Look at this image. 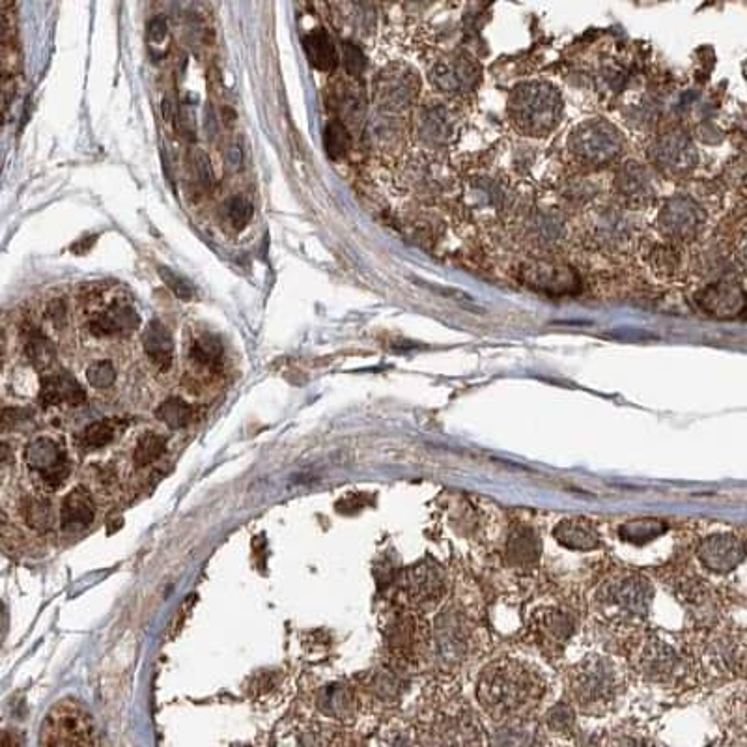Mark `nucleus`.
<instances>
[{
  "label": "nucleus",
  "instance_id": "obj_1",
  "mask_svg": "<svg viewBox=\"0 0 747 747\" xmlns=\"http://www.w3.org/2000/svg\"><path fill=\"white\" fill-rule=\"evenodd\" d=\"M475 693L490 718L507 723L529 719L548 693V680L533 663L501 658L482 667Z\"/></svg>",
  "mask_w": 747,
  "mask_h": 747
},
{
  "label": "nucleus",
  "instance_id": "obj_2",
  "mask_svg": "<svg viewBox=\"0 0 747 747\" xmlns=\"http://www.w3.org/2000/svg\"><path fill=\"white\" fill-rule=\"evenodd\" d=\"M654 585L647 576L619 570L607 576L592 596V613L611 630H639L649 621Z\"/></svg>",
  "mask_w": 747,
  "mask_h": 747
},
{
  "label": "nucleus",
  "instance_id": "obj_3",
  "mask_svg": "<svg viewBox=\"0 0 747 747\" xmlns=\"http://www.w3.org/2000/svg\"><path fill=\"white\" fill-rule=\"evenodd\" d=\"M626 667L617 658L591 652L574 663L566 675L570 703L583 712H604L626 690Z\"/></svg>",
  "mask_w": 747,
  "mask_h": 747
},
{
  "label": "nucleus",
  "instance_id": "obj_4",
  "mask_svg": "<svg viewBox=\"0 0 747 747\" xmlns=\"http://www.w3.org/2000/svg\"><path fill=\"white\" fill-rule=\"evenodd\" d=\"M563 103L555 88L544 83H525L510 96V116L523 131L544 135L559 124Z\"/></svg>",
  "mask_w": 747,
  "mask_h": 747
},
{
  "label": "nucleus",
  "instance_id": "obj_5",
  "mask_svg": "<svg viewBox=\"0 0 747 747\" xmlns=\"http://www.w3.org/2000/svg\"><path fill=\"white\" fill-rule=\"evenodd\" d=\"M434 740L437 747H477L479 744L477 719L460 693H439Z\"/></svg>",
  "mask_w": 747,
  "mask_h": 747
},
{
  "label": "nucleus",
  "instance_id": "obj_6",
  "mask_svg": "<svg viewBox=\"0 0 747 747\" xmlns=\"http://www.w3.org/2000/svg\"><path fill=\"white\" fill-rule=\"evenodd\" d=\"M635 673L647 682H677L686 671V658L675 643L662 635L647 634L634 650Z\"/></svg>",
  "mask_w": 747,
  "mask_h": 747
},
{
  "label": "nucleus",
  "instance_id": "obj_7",
  "mask_svg": "<svg viewBox=\"0 0 747 747\" xmlns=\"http://www.w3.org/2000/svg\"><path fill=\"white\" fill-rule=\"evenodd\" d=\"M578 619L572 611L561 606L536 607L529 619V635L544 656H561L570 639L576 634Z\"/></svg>",
  "mask_w": 747,
  "mask_h": 747
},
{
  "label": "nucleus",
  "instance_id": "obj_8",
  "mask_svg": "<svg viewBox=\"0 0 747 747\" xmlns=\"http://www.w3.org/2000/svg\"><path fill=\"white\" fill-rule=\"evenodd\" d=\"M477 628L460 607L445 609L436 624V650L439 660L449 667H460L469 658Z\"/></svg>",
  "mask_w": 747,
  "mask_h": 747
},
{
  "label": "nucleus",
  "instance_id": "obj_9",
  "mask_svg": "<svg viewBox=\"0 0 747 747\" xmlns=\"http://www.w3.org/2000/svg\"><path fill=\"white\" fill-rule=\"evenodd\" d=\"M383 634L387 641V649L391 650V654L398 662L406 665L419 662L430 641L428 624L421 615L409 609L395 611L389 617Z\"/></svg>",
  "mask_w": 747,
  "mask_h": 747
},
{
  "label": "nucleus",
  "instance_id": "obj_10",
  "mask_svg": "<svg viewBox=\"0 0 747 747\" xmlns=\"http://www.w3.org/2000/svg\"><path fill=\"white\" fill-rule=\"evenodd\" d=\"M622 137L617 127L591 120L574 129L570 152L585 165H606L621 154Z\"/></svg>",
  "mask_w": 747,
  "mask_h": 747
},
{
  "label": "nucleus",
  "instance_id": "obj_11",
  "mask_svg": "<svg viewBox=\"0 0 747 747\" xmlns=\"http://www.w3.org/2000/svg\"><path fill=\"white\" fill-rule=\"evenodd\" d=\"M419 96V79L408 66H389L374 83V103L380 116L408 111Z\"/></svg>",
  "mask_w": 747,
  "mask_h": 747
},
{
  "label": "nucleus",
  "instance_id": "obj_12",
  "mask_svg": "<svg viewBox=\"0 0 747 747\" xmlns=\"http://www.w3.org/2000/svg\"><path fill=\"white\" fill-rule=\"evenodd\" d=\"M402 591L413 609H432L439 606L449 592L447 574L436 561L426 559L423 563L409 568Z\"/></svg>",
  "mask_w": 747,
  "mask_h": 747
},
{
  "label": "nucleus",
  "instance_id": "obj_13",
  "mask_svg": "<svg viewBox=\"0 0 747 747\" xmlns=\"http://www.w3.org/2000/svg\"><path fill=\"white\" fill-rule=\"evenodd\" d=\"M25 462L51 490L58 488L70 473L66 451L53 437L32 439L25 449Z\"/></svg>",
  "mask_w": 747,
  "mask_h": 747
},
{
  "label": "nucleus",
  "instance_id": "obj_14",
  "mask_svg": "<svg viewBox=\"0 0 747 747\" xmlns=\"http://www.w3.org/2000/svg\"><path fill=\"white\" fill-rule=\"evenodd\" d=\"M746 553V542L734 533H712L695 548L697 561L712 574L733 572L746 559Z\"/></svg>",
  "mask_w": 747,
  "mask_h": 747
},
{
  "label": "nucleus",
  "instance_id": "obj_15",
  "mask_svg": "<svg viewBox=\"0 0 747 747\" xmlns=\"http://www.w3.org/2000/svg\"><path fill=\"white\" fill-rule=\"evenodd\" d=\"M703 219L701 208L688 197L671 198L660 213L663 232L675 240H691L697 236Z\"/></svg>",
  "mask_w": 747,
  "mask_h": 747
},
{
  "label": "nucleus",
  "instance_id": "obj_16",
  "mask_svg": "<svg viewBox=\"0 0 747 747\" xmlns=\"http://www.w3.org/2000/svg\"><path fill=\"white\" fill-rule=\"evenodd\" d=\"M86 327L99 339L124 337L139 327V312L127 299H114L105 311L96 312Z\"/></svg>",
  "mask_w": 747,
  "mask_h": 747
},
{
  "label": "nucleus",
  "instance_id": "obj_17",
  "mask_svg": "<svg viewBox=\"0 0 747 747\" xmlns=\"http://www.w3.org/2000/svg\"><path fill=\"white\" fill-rule=\"evenodd\" d=\"M477 64L467 57H452L437 62L430 71V81L439 92L464 94L479 83Z\"/></svg>",
  "mask_w": 747,
  "mask_h": 747
},
{
  "label": "nucleus",
  "instance_id": "obj_18",
  "mask_svg": "<svg viewBox=\"0 0 747 747\" xmlns=\"http://www.w3.org/2000/svg\"><path fill=\"white\" fill-rule=\"evenodd\" d=\"M656 163L669 172H686L695 165V148L682 133H669L654 146Z\"/></svg>",
  "mask_w": 747,
  "mask_h": 747
},
{
  "label": "nucleus",
  "instance_id": "obj_19",
  "mask_svg": "<svg viewBox=\"0 0 747 747\" xmlns=\"http://www.w3.org/2000/svg\"><path fill=\"white\" fill-rule=\"evenodd\" d=\"M553 538L568 550L592 551L602 546L598 529L583 518H564L555 525Z\"/></svg>",
  "mask_w": 747,
  "mask_h": 747
},
{
  "label": "nucleus",
  "instance_id": "obj_20",
  "mask_svg": "<svg viewBox=\"0 0 747 747\" xmlns=\"http://www.w3.org/2000/svg\"><path fill=\"white\" fill-rule=\"evenodd\" d=\"M85 400L83 387L70 374H49L42 380L40 402L43 406H79Z\"/></svg>",
  "mask_w": 747,
  "mask_h": 747
},
{
  "label": "nucleus",
  "instance_id": "obj_21",
  "mask_svg": "<svg viewBox=\"0 0 747 747\" xmlns=\"http://www.w3.org/2000/svg\"><path fill=\"white\" fill-rule=\"evenodd\" d=\"M529 286L550 294H568L578 286L576 273L557 264H538L527 271Z\"/></svg>",
  "mask_w": 747,
  "mask_h": 747
},
{
  "label": "nucleus",
  "instance_id": "obj_22",
  "mask_svg": "<svg viewBox=\"0 0 747 747\" xmlns=\"http://www.w3.org/2000/svg\"><path fill=\"white\" fill-rule=\"evenodd\" d=\"M701 303L706 311L712 312L714 316L731 318L746 309V294L738 286L723 282L705 290Z\"/></svg>",
  "mask_w": 747,
  "mask_h": 747
},
{
  "label": "nucleus",
  "instance_id": "obj_23",
  "mask_svg": "<svg viewBox=\"0 0 747 747\" xmlns=\"http://www.w3.org/2000/svg\"><path fill=\"white\" fill-rule=\"evenodd\" d=\"M96 507L83 486L71 490L60 507V525L66 531H81L94 522Z\"/></svg>",
  "mask_w": 747,
  "mask_h": 747
},
{
  "label": "nucleus",
  "instance_id": "obj_24",
  "mask_svg": "<svg viewBox=\"0 0 747 747\" xmlns=\"http://www.w3.org/2000/svg\"><path fill=\"white\" fill-rule=\"evenodd\" d=\"M142 346L148 359L159 370H169L174 361V340L170 337L169 329L161 322H150L142 333Z\"/></svg>",
  "mask_w": 747,
  "mask_h": 747
},
{
  "label": "nucleus",
  "instance_id": "obj_25",
  "mask_svg": "<svg viewBox=\"0 0 747 747\" xmlns=\"http://www.w3.org/2000/svg\"><path fill=\"white\" fill-rule=\"evenodd\" d=\"M303 49L316 70L331 73L339 66V53L333 38L324 29L311 30L303 38Z\"/></svg>",
  "mask_w": 747,
  "mask_h": 747
},
{
  "label": "nucleus",
  "instance_id": "obj_26",
  "mask_svg": "<svg viewBox=\"0 0 747 747\" xmlns=\"http://www.w3.org/2000/svg\"><path fill=\"white\" fill-rule=\"evenodd\" d=\"M492 747H538V729L529 719L501 723L492 736Z\"/></svg>",
  "mask_w": 747,
  "mask_h": 747
},
{
  "label": "nucleus",
  "instance_id": "obj_27",
  "mask_svg": "<svg viewBox=\"0 0 747 747\" xmlns=\"http://www.w3.org/2000/svg\"><path fill=\"white\" fill-rule=\"evenodd\" d=\"M419 135L428 144H443L451 135V118L439 103L426 105L419 116Z\"/></svg>",
  "mask_w": 747,
  "mask_h": 747
},
{
  "label": "nucleus",
  "instance_id": "obj_28",
  "mask_svg": "<svg viewBox=\"0 0 747 747\" xmlns=\"http://www.w3.org/2000/svg\"><path fill=\"white\" fill-rule=\"evenodd\" d=\"M617 185L622 197L630 202H641L652 195L649 172L639 163H626L617 176Z\"/></svg>",
  "mask_w": 747,
  "mask_h": 747
},
{
  "label": "nucleus",
  "instance_id": "obj_29",
  "mask_svg": "<svg viewBox=\"0 0 747 747\" xmlns=\"http://www.w3.org/2000/svg\"><path fill=\"white\" fill-rule=\"evenodd\" d=\"M538 538L531 529H527L525 525L514 529V533L508 538L507 557L512 561V564H531L535 563L538 559Z\"/></svg>",
  "mask_w": 747,
  "mask_h": 747
},
{
  "label": "nucleus",
  "instance_id": "obj_30",
  "mask_svg": "<svg viewBox=\"0 0 747 747\" xmlns=\"http://www.w3.org/2000/svg\"><path fill=\"white\" fill-rule=\"evenodd\" d=\"M25 352L29 355L30 363L40 370L53 367L57 359V352L51 340L32 325L25 329Z\"/></svg>",
  "mask_w": 747,
  "mask_h": 747
},
{
  "label": "nucleus",
  "instance_id": "obj_31",
  "mask_svg": "<svg viewBox=\"0 0 747 747\" xmlns=\"http://www.w3.org/2000/svg\"><path fill=\"white\" fill-rule=\"evenodd\" d=\"M223 357H225V350H223V344L221 340L213 335H202L198 337L193 344H191V350H189V359L200 368H206V370H215V368L223 365Z\"/></svg>",
  "mask_w": 747,
  "mask_h": 747
},
{
  "label": "nucleus",
  "instance_id": "obj_32",
  "mask_svg": "<svg viewBox=\"0 0 747 747\" xmlns=\"http://www.w3.org/2000/svg\"><path fill=\"white\" fill-rule=\"evenodd\" d=\"M156 415L161 423L167 424L172 430H180L193 423L195 411L182 398H169L157 408Z\"/></svg>",
  "mask_w": 747,
  "mask_h": 747
},
{
  "label": "nucleus",
  "instance_id": "obj_33",
  "mask_svg": "<svg viewBox=\"0 0 747 747\" xmlns=\"http://www.w3.org/2000/svg\"><path fill=\"white\" fill-rule=\"evenodd\" d=\"M667 529L665 523L660 520H635V522L622 525L619 535L628 544H649L650 540L663 535Z\"/></svg>",
  "mask_w": 747,
  "mask_h": 747
},
{
  "label": "nucleus",
  "instance_id": "obj_34",
  "mask_svg": "<svg viewBox=\"0 0 747 747\" xmlns=\"http://www.w3.org/2000/svg\"><path fill=\"white\" fill-rule=\"evenodd\" d=\"M352 144V135L348 126L340 120H331L325 127V150L331 159H342L348 154Z\"/></svg>",
  "mask_w": 747,
  "mask_h": 747
},
{
  "label": "nucleus",
  "instance_id": "obj_35",
  "mask_svg": "<svg viewBox=\"0 0 747 747\" xmlns=\"http://www.w3.org/2000/svg\"><path fill=\"white\" fill-rule=\"evenodd\" d=\"M167 451V439L159 434H144V436L137 441V447H135V454H133V462L137 467H146L150 464H154L156 460H159L163 456V452Z\"/></svg>",
  "mask_w": 747,
  "mask_h": 747
},
{
  "label": "nucleus",
  "instance_id": "obj_36",
  "mask_svg": "<svg viewBox=\"0 0 747 747\" xmlns=\"http://www.w3.org/2000/svg\"><path fill=\"white\" fill-rule=\"evenodd\" d=\"M116 430H118V424L114 421H96L86 426L79 436V441L88 451L103 449L113 441Z\"/></svg>",
  "mask_w": 747,
  "mask_h": 747
},
{
  "label": "nucleus",
  "instance_id": "obj_37",
  "mask_svg": "<svg viewBox=\"0 0 747 747\" xmlns=\"http://www.w3.org/2000/svg\"><path fill=\"white\" fill-rule=\"evenodd\" d=\"M546 725L553 733L568 734L574 729V705L572 703H559L553 706L548 716Z\"/></svg>",
  "mask_w": 747,
  "mask_h": 747
},
{
  "label": "nucleus",
  "instance_id": "obj_38",
  "mask_svg": "<svg viewBox=\"0 0 747 747\" xmlns=\"http://www.w3.org/2000/svg\"><path fill=\"white\" fill-rule=\"evenodd\" d=\"M370 747H417V744L406 727H387L372 740Z\"/></svg>",
  "mask_w": 747,
  "mask_h": 747
},
{
  "label": "nucleus",
  "instance_id": "obj_39",
  "mask_svg": "<svg viewBox=\"0 0 747 747\" xmlns=\"http://www.w3.org/2000/svg\"><path fill=\"white\" fill-rule=\"evenodd\" d=\"M23 512L27 522L36 529H49L53 525V508L43 499H29Z\"/></svg>",
  "mask_w": 747,
  "mask_h": 747
},
{
  "label": "nucleus",
  "instance_id": "obj_40",
  "mask_svg": "<svg viewBox=\"0 0 747 747\" xmlns=\"http://www.w3.org/2000/svg\"><path fill=\"white\" fill-rule=\"evenodd\" d=\"M253 212V204L247 198H230L228 204H226V219L230 221V225L236 226V228L249 225V221L253 219Z\"/></svg>",
  "mask_w": 747,
  "mask_h": 747
},
{
  "label": "nucleus",
  "instance_id": "obj_41",
  "mask_svg": "<svg viewBox=\"0 0 747 747\" xmlns=\"http://www.w3.org/2000/svg\"><path fill=\"white\" fill-rule=\"evenodd\" d=\"M86 380L96 389H107L116 381V370L111 361H96L86 368Z\"/></svg>",
  "mask_w": 747,
  "mask_h": 747
},
{
  "label": "nucleus",
  "instance_id": "obj_42",
  "mask_svg": "<svg viewBox=\"0 0 747 747\" xmlns=\"http://www.w3.org/2000/svg\"><path fill=\"white\" fill-rule=\"evenodd\" d=\"M342 58H344V66H346L348 75L352 77L363 75V71L367 68V58L363 55L361 47H357L353 42L342 43Z\"/></svg>",
  "mask_w": 747,
  "mask_h": 747
},
{
  "label": "nucleus",
  "instance_id": "obj_43",
  "mask_svg": "<svg viewBox=\"0 0 747 747\" xmlns=\"http://www.w3.org/2000/svg\"><path fill=\"white\" fill-rule=\"evenodd\" d=\"M159 277L163 279V282L169 286L170 290L176 294V296L180 297V299H184V301H191L193 299V296H195V290H193V286L189 284V282L185 281L184 277H180V275H176L172 269L169 268H161L159 269Z\"/></svg>",
  "mask_w": 747,
  "mask_h": 747
},
{
  "label": "nucleus",
  "instance_id": "obj_44",
  "mask_svg": "<svg viewBox=\"0 0 747 747\" xmlns=\"http://www.w3.org/2000/svg\"><path fill=\"white\" fill-rule=\"evenodd\" d=\"M609 747H652L650 746L649 740L645 736H637V734H621L617 738L611 740Z\"/></svg>",
  "mask_w": 747,
  "mask_h": 747
},
{
  "label": "nucleus",
  "instance_id": "obj_45",
  "mask_svg": "<svg viewBox=\"0 0 747 747\" xmlns=\"http://www.w3.org/2000/svg\"><path fill=\"white\" fill-rule=\"evenodd\" d=\"M66 318H68V309H66L64 301H60V299L53 301L49 305V320H51V324L60 329V327L66 325Z\"/></svg>",
  "mask_w": 747,
  "mask_h": 747
},
{
  "label": "nucleus",
  "instance_id": "obj_46",
  "mask_svg": "<svg viewBox=\"0 0 747 747\" xmlns=\"http://www.w3.org/2000/svg\"><path fill=\"white\" fill-rule=\"evenodd\" d=\"M195 165H197L198 176H200V184L204 185V187H210L212 185V169H210L208 157L200 152L197 159H195Z\"/></svg>",
  "mask_w": 747,
  "mask_h": 747
},
{
  "label": "nucleus",
  "instance_id": "obj_47",
  "mask_svg": "<svg viewBox=\"0 0 747 747\" xmlns=\"http://www.w3.org/2000/svg\"><path fill=\"white\" fill-rule=\"evenodd\" d=\"M167 36V23L163 19H154L150 23V38L152 40H165Z\"/></svg>",
  "mask_w": 747,
  "mask_h": 747
},
{
  "label": "nucleus",
  "instance_id": "obj_48",
  "mask_svg": "<svg viewBox=\"0 0 747 747\" xmlns=\"http://www.w3.org/2000/svg\"><path fill=\"white\" fill-rule=\"evenodd\" d=\"M742 258H744V264H746L747 266V245H746V249L742 251Z\"/></svg>",
  "mask_w": 747,
  "mask_h": 747
},
{
  "label": "nucleus",
  "instance_id": "obj_49",
  "mask_svg": "<svg viewBox=\"0 0 747 747\" xmlns=\"http://www.w3.org/2000/svg\"><path fill=\"white\" fill-rule=\"evenodd\" d=\"M340 747H352V746H340Z\"/></svg>",
  "mask_w": 747,
  "mask_h": 747
}]
</instances>
